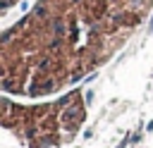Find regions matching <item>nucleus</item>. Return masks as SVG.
<instances>
[{"instance_id":"nucleus-3","label":"nucleus","mask_w":153,"mask_h":148,"mask_svg":"<svg viewBox=\"0 0 153 148\" xmlns=\"http://www.w3.org/2000/svg\"><path fill=\"white\" fill-rule=\"evenodd\" d=\"M14 2H19V0H2V10H10Z\"/></svg>"},{"instance_id":"nucleus-2","label":"nucleus","mask_w":153,"mask_h":148,"mask_svg":"<svg viewBox=\"0 0 153 148\" xmlns=\"http://www.w3.org/2000/svg\"><path fill=\"white\" fill-rule=\"evenodd\" d=\"M84 122L86 105L76 88L43 103H17L12 95L2 98V127L26 148L65 146L79 134Z\"/></svg>"},{"instance_id":"nucleus-1","label":"nucleus","mask_w":153,"mask_h":148,"mask_svg":"<svg viewBox=\"0 0 153 148\" xmlns=\"http://www.w3.org/2000/svg\"><path fill=\"white\" fill-rule=\"evenodd\" d=\"M153 0H36L2 33L5 95L48 98L100 69L141 26Z\"/></svg>"}]
</instances>
